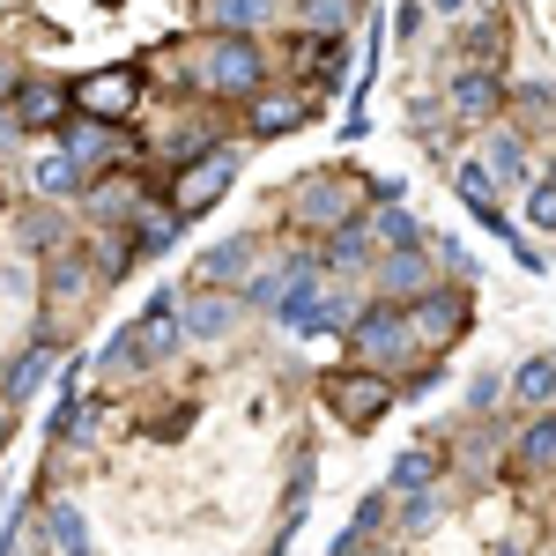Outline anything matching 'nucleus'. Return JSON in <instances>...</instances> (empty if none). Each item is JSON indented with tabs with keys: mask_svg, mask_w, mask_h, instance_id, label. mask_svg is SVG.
<instances>
[{
	"mask_svg": "<svg viewBox=\"0 0 556 556\" xmlns=\"http://www.w3.org/2000/svg\"><path fill=\"white\" fill-rule=\"evenodd\" d=\"M290 215L312 223V230H342V223H356V193H349L342 172H319V178H304L298 193H290Z\"/></svg>",
	"mask_w": 556,
	"mask_h": 556,
	"instance_id": "obj_5",
	"label": "nucleus"
},
{
	"mask_svg": "<svg viewBox=\"0 0 556 556\" xmlns=\"http://www.w3.org/2000/svg\"><path fill=\"white\" fill-rule=\"evenodd\" d=\"M45 542H52V556H97L89 519L75 513V505H52V513H45Z\"/></svg>",
	"mask_w": 556,
	"mask_h": 556,
	"instance_id": "obj_16",
	"label": "nucleus"
},
{
	"mask_svg": "<svg viewBox=\"0 0 556 556\" xmlns=\"http://www.w3.org/2000/svg\"><path fill=\"white\" fill-rule=\"evenodd\" d=\"M282 290H290V267H267V275H253L245 304H253V312H275V304H282Z\"/></svg>",
	"mask_w": 556,
	"mask_h": 556,
	"instance_id": "obj_26",
	"label": "nucleus"
},
{
	"mask_svg": "<svg viewBox=\"0 0 556 556\" xmlns=\"http://www.w3.org/2000/svg\"><path fill=\"white\" fill-rule=\"evenodd\" d=\"M298 15L312 23V30H319V38H334V30H342L349 15H356V0H304Z\"/></svg>",
	"mask_w": 556,
	"mask_h": 556,
	"instance_id": "obj_24",
	"label": "nucleus"
},
{
	"mask_svg": "<svg viewBox=\"0 0 556 556\" xmlns=\"http://www.w3.org/2000/svg\"><path fill=\"white\" fill-rule=\"evenodd\" d=\"M230 327H238V304L230 298H186L178 304V334L186 342H223Z\"/></svg>",
	"mask_w": 556,
	"mask_h": 556,
	"instance_id": "obj_8",
	"label": "nucleus"
},
{
	"mask_svg": "<svg viewBox=\"0 0 556 556\" xmlns=\"http://www.w3.org/2000/svg\"><path fill=\"white\" fill-rule=\"evenodd\" d=\"M519 468H556V408H542V416H534V424L519 430Z\"/></svg>",
	"mask_w": 556,
	"mask_h": 556,
	"instance_id": "obj_20",
	"label": "nucleus"
},
{
	"mask_svg": "<svg viewBox=\"0 0 556 556\" xmlns=\"http://www.w3.org/2000/svg\"><path fill=\"white\" fill-rule=\"evenodd\" d=\"M430 482H438V453H424V445L393 453V468H386V497H416V490H430Z\"/></svg>",
	"mask_w": 556,
	"mask_h": 556,
	"instance_id": "obj_15",
	"label": "nucleus"
},
{
	"mask_svg": "<svg viewBox=\"0 0 556 556\" xmlns=\"http://www.w3.org/2000/svg\"><path fill=\"white\" fill-rule=\"evenodd\" d=\"M497 556H519V549H513V542H505V549H497Z\"/></svg>",
	"mask_w": 556,
	"mask_h": 556,
	"instance_id": "obj_33",
	"label": "nucleus"
},
{
	"mask_svg": "<svg viewBox=\"0 0 556 556\" xmlns=\"http://www.w3.org/2000/svg\"><path fill=\"white\" fill-rule=\"evenodd\" d=\"M298 119H304V104L290 89H260L253 97V134H290Z\"/></svg>",
	"mask_w": 556,
	"mask_h": 556,
	"instance_id": "obj_19",
	"label": "nucleus"
},
{
	"mask_svg": "<svg viewBox=\"0 0 556 556\" xmlns=\"http://www.w3.org/2000/svg\"><path fill=\"white\" fill-rule=\"evenodd\" d=\"M430 8H445V15H460V8H468V0H430Z\"/></svg>",
	"mask_w": 556,
	"mask_h": 556,
	"instance_id": "obj_31",
	"label": "nucleus"
},
{
	"mask_svg": "<svg viewBox=\"0 0 556 556\" xmlns=\"http://www.w3.org/2000/svg\"><path fill=\"white\" fill-rule=\"evenodd\" d=\"M468 312H475L468 282H430L424 298L408 304V327H416V342H424V349H445L460 327H468Z\"/></svg>",
	"mask_w": 556,
	"mask_h": 556,
	"instance_id": "obj_4",
	"label": "nucleus"
},
{
	"mask_svg": "<svg viewBox=\"0 0 556 556\" xmlns=\"http://www.w3.org/2000/svg\"><path fill=\"white\" fill-rule=\"evenodd\" d=\"M30 186H38L45 201H67V193H83V186H89V172L67 156V149H45L38 164H30Z\"/></svg>",
	"mask_w": 556,
	"mask_h": 556,
	"instance_id": "obj_11",
	"label": "nucleus"
},
{
	"mask_svg": "<svg viewBox=\"0 0 556 556\" xmlns=\"http://www.w3.org/2000/svg\"><path fill=\"white\" fill-rule=\"evenodd\" d=\"M379 275H386V290H393V304H401V298H424L430 282H438L424 253H393V260L379 267Z\"/></svg>",
	"mask_w": 556,
	"mask_h": 556,
	"instance_id": "obj_18",
	"label": "nucleus"
},
{
	"mask_svg": "<svg viewBox=\"0 0 556 556\" xmlns=\"http://www.w3.org/2000/svg\"><path fill=\"white\" fill-rule=\"evenodd\" d=\"M319 393H327V408H334L356 438H364V430H379L386 408H393V379H379V371H327Z\"/></svg>",
	"mask_w": 556,
	"mask_h": 556,
	"instance_id": "obj_3",
	"label": "nucleus"
},
{
	"mask_svg": "<svg viewBox=\"0 0 556 556\" xmlns=\"http://www.w3.org/2000/svg\"><path fill=\"white\" fill-rule=\"evenodd\" d=\"M260 45L253 38H215L208 45V89L215 97H260Z\"/></svg>",
	"mask_w": 556,
	"mask_h": 556,
	"instance_id": "obj_6",
	"label": "nucleus"
},
{
	"mask_svg": "<svg viewBox=\"0 0 556 556\" xmlns=\"http://www.w3.org/2000/svg\"><path fill=\"white\" fill-rule=\"evenodd\" d=\"M245 267H253V238H223V245H208V253H201V267H193V282H230V275H245Z\"/></svg>",
	"mask_w": 556,
	"mask_h": 556,
	"instance_id": "obj_17",
	"label": "nucleus"
},
{
	"mask_svg": "<svg viewBox=\"0 0 556 556\" xmlns=\"http://www.w3.org/2000/svg\"><path fill=\"white\" fill-rule=\"evenodd\" d=\"M208 15L223 23V30H253V23L275 15V0H208Z\"/></svg>",
	"mask_w": 556,
	"mask_h": 556,
	"instance_id": "obj_22",
	"label": "nucleus"
},
{
	"mask_svg": "<svg viewBox=\"0 0 556 556\" xmlns=\"http://www.w3.org/2000/svg\"><path fill=\"white\" fill-rule=\"evenodd\" d=\"M0 453H8V408H0Z\"/></svg>",
	"mask_w": 556,
	"mask_h": 556,
	"instance_id": "obj_32",
	"label": "nucleus"
},
{
	"mask_svg": "<svg viewBox=\"0 0 556 556\" xmlns=\"http://www.w3.org/2000/svg\"><path fill=\"white\" fill-rule=\"evenodd\" d=\"M497 393H505V379H497V371H482V379L468 386V408H497Z\"/></svg>",
	"mask_w": 556,
	"mask_h": 556,
	"instance_id": "obj_28",
	"label": "nucleus"
},
{
	"mask_svg": "<svg viewBox=\"0 0 556 556\" xmlns=\"http://www.w3.org/2000/svg\"><path fill=\"white\" fill-rule=\"evenodd\" d=\"M505 393L527 401V408H556V356H527L513 379H505Z\"/></svg>",
	"mask_w": 556,
	"mask_h": 556,
	"instance_id": "obj_14",
	"label": "nucleus"
},
{
	"mask_svg": "<svg viewBox=\"0 0 556 556\" xmlns=\"http://www.w3.org/2000/svg\"><path fill=\"white\" fill-rule=\"evenodd\" d=\"M497 97H505V89H497V75H453V89H445V104H453V119H490V112H497Z\"/></svg>",
	"mask_w": 556,
	"mask_h": 556,
	"instance_id": "obj_13",
	"label": "nucleus"
},
{
	"mask_svg": "<svg viewBox=\"0 0 556 556\" xmlns=\"http://www.w3.org/2000/svg\"><path fill=\"white\" fill-rule=\"evenodd\" d=\"M349 349H356V371H393V364H401V356H416V327H408V304H364V312H356V319H349Z\"/></svg>",
	"mask_w": 556,
	"mask_h": 556,
	"instance_id": "obj_1",
	"label": "nucleus"
},
{
	"mask_svg": "<svg viewBox=\"0 0 556 556\" xmlns=\"http://www.w3.org/2000/svg\"><path fill=\"white\" fill-rule=\"evenodd\" d=\"M527 223L534 230H556V178H534L527 186Z\"/></svg>",
	"mask_w": 556,
	"mask_h": 556,
	"instance_id": "obj_27",
	"label": "nucleus"
},
{
	"mask_svg": "<svg viewBox=\"0 0 556 556\" xmlns=\"http://www.w3.org/2000/svg\"><path fill=\"white\" fill-rule=\"evenodd\" d=\"M67 119V89L60 83H23L15 89V127H60Z\"/></svg>",
	"mask_w": 556,
	"mask_h": 556,
	"instance_id": "obj_12",
	"label": "nucleus"
},
{
	"mask_svg": "<svg viewBox=\"0 0 556 556\" xmlns=\"http://www.w3.org/2000/svg\"><path fill=\"white\" fill-rule=\"evenodd\" d=\"M379 230H386V245H393V253H424V223H416L408 208H386Z\"/></svg>",
	"mask_w": 556,
	"mask_h": 556,
	"instance_id": "obj_23",
	"label": "nucleus"
},
{
	"mask_svg": "<svg viewBox=\"0 0 556 556\" xmlns=\"http://www.w3.org/2000/svg\"><path fill=\"white\" fill-rule=\"evenodd\" d=\"M364 253H371V238H364V223H342V230H334V245H327V267H356Z\"/></svg>",
	"mask_w": 556,
	"mask_h": 556,
	"instance_id": "obj_25",
	"label": "nucleus"
},
{
	"mask_svg": "<svg viewBox=\"0 0 556 556\" xmlns=\"http://www.w3.org/2000/svg\"><path fill=\"white\" fill-rule=\"evenodd\" d=\"M75 104H83L89 119H127L134 112V75H89V83H75Z\"/></svg>",
	"mask_w": 556,
	"mask_h": 556,
	"instance_id": "obj_9",
	"label": "nucleus"
},
{
	"mask_svg": "<svg viewBox=\"0 0 556 556\" xmlns=\"http://www.w3.org/2000/svg\"><path fill=\"white\" fill-rule=\"evenodd\" d=\"M238 164H245V156H238L230 141H215V149H201V156H193V164H178V186H172V215H178V223L208 215L215 201L238 186Z\"/></svg>",
	"mask_w": 556,
	"mask_h": 556,
	"instance_id": "obj_2",
	"label": "nucleus"
},
{
	"mask_svg": "<svg viewBox=\"0 0 556 556\" xmlns=\"http://www.w3.org/2000/svg\"><path fill=\"white\" fill-rule=\"evenodd\" d=\"M482 172H490V186H497V178H527V186H534V164H527V141H519V134H497V141H490V164H482Z\"/></svg>",
	"mask_w": 556,
	"mask_h": 556,
	"instance_id": "obj_21",
	"label": "nucleus"
},
{
	"mask_svg": "<svg viewBox=\"0 0 556 556\" xmlns=\"http://www.w3.org/2000/svg\"><path fill=\"white\" fill-rule=\"evenodd\" d=\"M52 356H60V342H52V334H38V342H30L23 356H15V364H8V379H0V401H30V393H38V379L52 371Z\"/></svg>",
	"mask_w": 556,
	"mask_h": 556,
	"instance_id": "obj_10",
	"label": "nucleus"
},
{
	"mask_svg": "<svg viewBox=\"0 0 556 556\" xmlns=\"http://www.w3.org/2000/svg\"><path fill=\"white\" fill-rule=\"evenodd\" d=\"M393 30L416 38V30H424V0H401V8H393Z\"/></svg>",
	"mask_w": 556,
	"mask_h": 556,
	"instance_id": "obj_30",
	"label": "nucleus"
},
{
	"mask_svg": "<svg viewBox=\"0 0 556 556\" xmlns=\"http://www.w3.org/2000/svg\"><path fill=\"white\" fill-rule=\"evenodd\" d=\"M401 519H408V527H430V519H438V497H430V490H416V497L401 505Z\"/></svg>",
	"mask_w": 556,
	"mask_h": 556,
	"instance_id": "obj_29",
	"label": "nucleus"
},
{
	"mask_svg": "<svg viewBox=\"0 0 556 556\" xmlns=\"http://www.w3.org/2000/svg\"><path fill=\"white\" fill-rule=\"evenodd\" d=\"M453 193H460V201H468V208H475V223H482L490 238H505V245H513V238H519L513 223L497 215V193H490V172H482V164H453Z\"/></svg>",
	"mask_w": 556,
	"mask_h": 556,
	"instance_id": "obj_7",
	"label": "nucleus"
}]
</instances>
